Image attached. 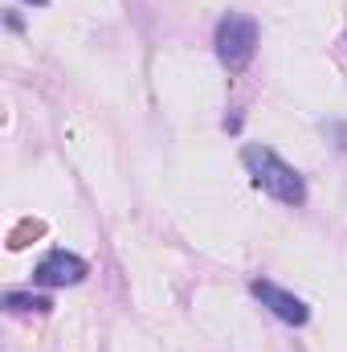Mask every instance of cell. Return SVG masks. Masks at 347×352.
Segmentation results:
<instances>
[{"mask_svg":"<svg viewBox=\"0 0 347 352\" xmlns=\"http://www.w3.org/2000/svg\"><path fill=\"white\" fill-rule=\"evenodd\" d=\"M4 303H8L12 311H49V307H53V303L41 299V295H21V291H8Z\"/></svg>","mask_w":347,"mask_h":352,"instance_id":"obj_5","label":"cell"},{"mask_svg":"<svg viewBox=\"0 0 347 352\" xmlns=\"http://www.w3.org/2000/svg\"><path fill=\"white\" fill-rule=\"evenodd\" d=\"M241 160H246V168L254 176V184H258L261 192H270L274 201H282V205H302V201H307V180L294 173L278 152L250 144V148L241 152Z\"/></svg>","mask_w":347,"mask_h":352,"instance_id":"obj_1","label":"cell"},{"mask_svg":"<svg viewBox=\"0 0 347 352\" xmlns=\"http://www.w3.org/2000/svg\"><path fill=\"white\" fill-rule=\"evenodd\" d=\"M33 4H49V0H33Z\"/></svg>","mask_w":347,"mask_h":352,"instance_id":"obj_6","label":"cell"},{"mask_svg":"<svg viewBox=\"0 0 347 352\" xmlns=\"http://www.w3.org/2000/svg\"><path fill=\"white\" fill-rule=\"evenodd\" d=\"M254 295H258L261 303L282 320V324H294V328H302L307 320H311V311H307V303L298 299V295H290V291H282L278 283H270V278H254Z\"/></svg>","mask_w":347,"mask_h":352,"instance_id":"obj_3","label":"cell"},{"mask_svg":"<svg viewBox=\"0 0 347 352\" xmlns=\"http://www.w3.org/2000/svg\"><path fill=\"white\" fill-rule=\"evenodd\" d=\"M33 278H37L41 287H74V283H82V278H86V263H82L78 254L53 250V254H45V258L37 263Z\"/></svg>","mask_w":347,"mask_h":352,"instance_id":"obj_4","label":"cell"},{"mask_svg":"<svg viewBox=\"0 0 347 352\" xmlns=\"http://www.w3.org/2000/svg\"><path fill=\"white\" fill-rule=\"evenodd\" d=\"M258 54V25L250 16H237L229 12L221 25H217V58L229 74H241Z\"/></svg>","mask_w":347,"mask_h":352,"instance_id":"obj_2","label":"cell"}]
</instances>
